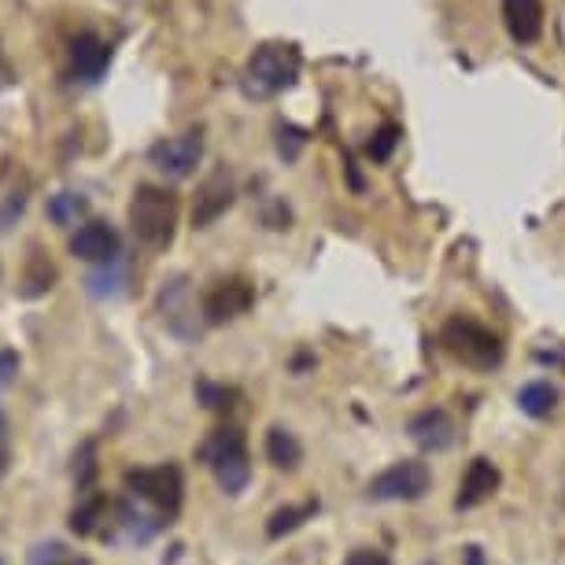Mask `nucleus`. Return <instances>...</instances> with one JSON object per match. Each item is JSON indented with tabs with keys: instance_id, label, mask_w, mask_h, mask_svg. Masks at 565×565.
Listing matches in <instances>:
<instances>
[{
	"instance_id": "obj_15",
	"label": "nucleus",
	"mask_w": 565,
	"mask_h": 565,
	"mask_svg": "<svg viewBox=\"0 0 565 565\" xmlns=\"http://www.w3.org/2000/svg\"><path fill=\"white\" fill-rule=\"evenodd\" d=\"M115 518H119L122 536L130 543H152L156 532L167 525L159 510H145L141 499H134V495H126V499L115 503Z\"/></svg>"
},
{
	"instance_id": "obj_8",
	"label": "nucleus",
	"mask_w": 565,
	"mask_h": 565,
	"mask_svg": "<svg viewBox=\"0 0 565 565\" xmlns=\"http://www.w3.org/2000/svg\"><path fill=\"white\" fill-rule=\"evenodd\" d=\"M200 159H204V134L200 130H189L181 137H167V141H156L152 148H148V163L170 181L189 178L200 167Z\"/></svg>"
},
{
	"instance_id": "obj_25",
	"label": "nucleus",
	"mask_w": 565,
	"mask_h": 565,
	"mask_svg": "<svg viewBox=\"0 0 565 565\" xmlns=\"http://www.w3.org/2000/svg\"><path fill=\"white\" fill-rule=\"evenodd\" d=\"M196 399L204 403L207 411H230L233 399H237V392L226 388V385H215V381H196Z\"/></svg>"
},
{
	"instance_id": "obj_16",
	"label": "nucleus",
	"mask_w": 565,
	"mask_h": 565,
	"mask_svg": "<svg viewBox=\"0 0 565 565\" xmlns=\"http://www.w3.org/2000/svg\"><path fill=\"white\" fill-rule=\"evenodd\" d=\"M507 30L518 45H532L543 34V4L540 0H503Z\"/></svg>"
},
{
	"instance_id": "obj_18",
	"label": "nucleus",
	"mask_w": 565,
	"mask_h": 565,
	"mask_svg": "<svg viewBox=\"0 0 565 565\" xmlns=\"http://www.w3.org/2000/svg\"><path fill=\"white\" fill-rule=\"evenodd\" d=\"M318 510H322V503L318 499H307V503H296V507H281V510H274L270 521H266V536L270 540H281V536H289V532L296 529H303L307 521H311Z\"/></svg>"
},
{
	"instance_id": "obj_24",
	"label": "nucleus",
	"mask_w": 565,
	"mask_h": 565,
	"mask_svg": "<svg viewBox=\"0 0 565 565\" xmlns=\"http://www.w3.org/2000/svg\"><path fill=\"white\" fill-rule=\"evenodd\" d=\"M30 565H93L82 554H67L63 543H41V547L30 554Z\"/></svg>"
},
{
	"instance_id": "obj_21",
	"label": "nucleus",
	"mask_w": 565,
	"mask_h": 565,
	"mask_svg": "<svg viewBox=\"0 0 565 565\" xmlns=\"http://www.w3.org/2000/svg\"><path fill=\"white\" fill-rule=\"evenodd\" d=\"M104 514H108V495L89 492L78 507L71 510V532L74 536H93L97 525L104 521Z\"/></svg>"
},
{
	"instance_id": "obj_29",
	"label": "nucleus",
	"mask_w": 565,
	"mask_h": 565,
	"mask_svg": "<svg viewBox=\"0 0 565 565\" xmlns=\"http://www.w3.org/2000/svg\"><path fill=\"white\" fill-rule=\"evenodd\" d=\"M344 565H392L388 562V554H381V551H373V547H359V551H351Z\"/></svg>"
},
{
	"instance_id": "obj_1",
	"label": "nucleus",
	"mask_w": 565,
	"mask_h": 565,
	"mask_svg": "<svg viewBox=\"0 0 565 565\" xmlns=\"http://www.w3.org/2000/svg\"><path fill=\"white\" fill-rule=\"evenodd\" d=\"M300 78V49L281 45V41H266L252 52V60L244 63L241 89L252 100H270L277 93L292 89Z\"/></svg>"
},
{
	"instance_id": "obj_33",
	"label": "nucleus",
	"mask_w": 565,
	"mask_h": 565,
	"mask_svg": "<svg viewBox=\"0 0 565 565\" xmlns=\"http://www.w3.org/2000/svg\"><path fill=\"white\" fill-rule=\"evenodd\" d=\"M0 565H4V562H0Z\"/></svg>"
},
{
	"instance_id": "obj_32",
	"label": "nucleus",
	"mask_w": 565,
	"mask_h": 565,
	"mask_svg": "<svg viewBox=\"0 0 565 565\" xmlns=\"http://www.w3.org/2000/svg\"><path fill=\"white\" fill-rule=\"evenodd\" d=\"M425 565H436V562H425Z\"/></svg>"
},
{
	"instance_id": "obj_7",
	"label": "nucleus",
	"mask_w": 565,
	"mask_h": 565,
	"mask_svg": "<svg viewBox=\"0 0 565 565\" xmlns=\"http://www.w3.org/2000/svg\"><path fill=\"white\" fill-rule=\"evenodd\" d=\"M159 318H163V326L178 340L193 344L200 337V311L193 300V285H189L185 274H170L167 281L159 285Z\"/></svg>"
},
{
	"instance_id": "obj_6",
	"label": "nucleus",
	"mask_w": 565,
	"mask_h": 565,
	"mask_svg": "<svg viewBox=\"0 0 565 565\" xmlns=\"http://www.w3.org/2000/svg\"><path fill=\"white\" fill-rule=\"evenodd\" d=\"M433 484V473L425 462H414V458H403V462L388 466L385 473H377L366 488V495L373 503H418L425 499Z\"/></svg>"
},
{
	"instance_id": "obj_12",
	"label": "nucleus",
	"mask_w": 565,
	"mask_h": 565,
	"mask_svg": "<svg viewBox=\"0 0 565 565\" xmlns=\"http://www.w3.org/2000/svg\"><path fill=\"white\" fill-rule=\"evenodd\" d=\"M499 466L492 462V458H473V462L466 466V473H462V481H458V495H455V507L458 510H473V507H481L488 503L495 492H499Z\"/></svg>"
},
{
	"instance_id": "obj_3",
	"label": "nucleus",
	"mask_w": 565,
	"mask_h": 565,
	"mask_svg": "<svg viewBox=\"0 0 565 565\" xmlns=\"http://www.w3.org/2000/svg\"><path fill=\"white\" fill-rule=\"evenodd\" d=\"M200 462L215 473L218 488L226 495H241L252 481V462H248V440L237 425H222L200 444Z\"/></svg>"
},
{
	"instance_id": "obj_23",
	"label": "nucleus",
	"mask_w": 565,
	"mask_h": 565,
	"mask_svg": "<svg viewBox=\"0 0 565 565\" xmlns=\"http://www.w3.org/2000/svg\"><path fill=\"white\" fill-rule=\"evenodd\" d=\"M74 481H78L82 492H93V481H97V444L93 440H85L74 451Z\"/></svg>"
},
{
	"instance_id": "obj_22",
	"label": "nucleus",
	"mask_w": 565,
	"mask_h": 565,
	"mask_svg": "<svg viewBox=\"0 0 565 565\" xmlns=\"http://www.w3.org/2000/svg\"><path fill=\"white\" fill-rule=\"evenodd\" d=\"M85 211H89V200H85L82 193L49 196V218L56 222V226H74L78 218H85Z\"/></svg>"
},
{
	"instance_id": "obj_14",
	"label": "nucleus",
	"mask_w": 565,
	"mask_h": 565,
	"mask_svg": "<svg viewBox=\"0 0 565 565\" xmlns=\"http://www.w3.org/2000/svg\"><path fill=\"white\" fill-rule=\"evenodd\" d=\"M233 204V178L226 167H218L196 193V204H193V226L196 230H207L211 222L222 218Z\"/></svg>"
},
{
	"instance_id": "obj_9",
	"label": "nucleus",
	"mask_w": 565,
	"mask_h": 565,
	"mask_svg": "<svg viewBox=\"0 0 565 565\" xmlns=\"http://www.w3.org/2000/svg\"><path fill=\"white\" fill-rule=\"evenodd\" d=\"M111 41H104L100 34H93V30H85V34H78L71 41V52H67V74L74 82L82 85H97L104 74H108L111 67Z\"/></svg>"
},
{
	"instance_id": "obj_17",
	"label": "nucleus",
	"mask_w": 565,
	"mask_h": 565,
	"mask_svg": "<svg viewBox=\"0 0 565 565\" xmlns=\"http://www.w3.org/2000/svg\"><path fill=\"white\" fill-rule=\"evenodd\" d=\"M126 285H130V270H126L122 255L115 263H104L97 270H89V277H85V292H89L93 300H119L126 292Z\"/></svg>"
},
{
	"instance_id": "obj_13",
	"label": "nucleus",
	"mask_w": 565,
	"mask_h": 565,
	"mask_svg": "<svg viewBox=\"0 0 565 565\" xmlns=\"http://www.w3.org/2000/svg\"><path fill=\"white\" fill-rule=\"evenodd\" d=\"M407 436L425 455H440L455 444V422L444 407H429V411L414 414L407 425Z\"/></svg>"
},
{
	"instance_id": "obj_2",
	"label": "nucleus",
	"mask_w": 565,
	"mask_h": 565,
	"mask_svg": "<svg viewBox=\"0 0 565 565\" xmlns=\"http://www.w3.org/2000/svg\"><path fill=\"white\" fill-rule=\"evenodd\" d=\"M134 237L156 252H167L178 233V196L163 185H137L130 200Z\"/></svg>"
},
{
	"instance_id": "obj_5",
	"label": "nucleus",
	"mask_w": 565,
	"mask_h": 565,
	"mask_svg": "<svg viewBox=\"0 0 565 565\" xmlns=\"http://www.w3.org/2000/svg\"><path fill=\"white\" fill-rule=\"evenodd\" d=\"M126 492L141 503L156 507L163 521L178 518L181 510V495H185V481H181V469L178 466H152V469H126Z\"/></svg>"
},
{
	"instance_id": "obj_4",
	"label": "nucleus",
	"mask_w": 565,
	"mask_h": 565,
	"mask_svg": "<svg viewBox=\"0 0 565 565\" xmlns=\"http://www.w3.org/2000/svg\"><path fill=\"white\" fill-rule=\"evenodd\" d=\"M440 344L447 348V355H455L458 362L473 370H495L503 362V340H499L492 329L473 322V318H451L440 329Z\"/></svg>"
},
{
	"instance_id": "obj_11",
	"label": "nucleus",
	"mask_w": 565,
	"mask_h": 565,
	"mask_svg": "<svg viewBox=\"0 0 565 565\" xmlns=\"http://www.w3.org/2000/svg\"><path fill=\"white\" fill-rule=\"evenodd\" d=\"M255 300V289L241 277H230V281H215V289H207L204 296V322L207 326H222V322H233L237 315H244Z\"/></svg>"
},
{
	"instance_id": "obj_19",
	"label": "nucleus",
	"mask_w": 565,
	"mask_h": 565,
	"mask_svg": "<svg viewBox=\"0 0 565 565\" xmlns=\"http://www.w3.org/2000/svg\"><path fill=\"white\" fill-rule=\"evenodd\" d=\"M518 407L529 418H551L554 407H558V388L551 381H529L525 388L518 392Z\"/></svg>"
},
{
	"instance_id": "obj_31",
	"label": "nucleus",
	"mask_w": 565,
	"mask_h": 565,
	"mask_svg": "<svg viewBox=\"0 0 565 565\" xmlns=\"http://www.w3.org/2000/svg\"><path fill=\"white\" fill-rule=\"evenodd\" d=\"M462 565H488L484 562V551L477 547V543H469V547L462 551Z\"/></svg>"
},
{
	"instance_id": "obj_26",
	"label": "nucleus",
	"mask_w": 565,
	"mask_h": 565,
	"mask_svg": "<svg viewBox=\"0 0 565 565\" xmlns=\"http://www.w3.org/2000/svg\"><path fill=\"white\" fill-rule=\"evenodd\" d=\"M399 137H403V130L396 122H385L381 126L377 134H373V141H370V159L373 163H385V159H392V152H396V145H399Z\"/></svg>"
},
{
	"instance_id": "obj_10",
	"label": "nucleus",
	"mask_w": 565,
	"mask_h": 565,
	"mask_svg": "<svg viewBox=\"0 0 565 565\" xmlns=\"http://www.w3.org/2000/svg\"><path fill=\"white\" fill-rule=\"evenodd\" d=\"M71 252L78 255L82 263H93V266H104V263H115L122 255V237L111 222H85L78 226V233L71 237Z\"/></svg>"
},
{
	"instance_id": "obj_27",
	"label": "nucleus",
	"mask_w": 565,
	"mask_h": 565,
	"mask_svg": "<svg viewBox=\"0 0 565 565\" xmlns=\"http://www.w3.org/2000/svg\"><path fill=\"white\" fill-rule=\"evenodd\" d=\"M52 281H56V270H52L49 263L34 259V274L26 277V289H23V296H41L45 289H52Z\"/></svg>"
},
{
	"instance_id": "obj_28",
	"label": "nucleus",
	"mask_w": 565,
	"mask_h": 565,
	"mask_svg": "<svg viewBox=\"0 0 565 565\" xmlns=\"http://www.w3.org/2000/svg\"><path fill=\"white\" fill-rule=\"evenodd\" d=\"M8 469H12V422L0 411V481L8 477Z\"/></svg>"
},
{
	"instance_id": "obj_20",
	"label": "nucleus",
	"mask_w": 565,
	"mask_h": 565,
	"mask_svg": "<svg viewBox=\"0 0 565 565\" xmlns=\"http://www.w3.org/2000/svg\"><path fill=\"white\" fill-rule=\"evenodd\" d=\"M266 458H270L277 469H296V466H300V458H303V447L289 429L274 425V429L266 433Z\"/></svg>"
},
{
	"instance_id": "obj_30",
	"label": "nucleus",
	"mask_w": 565,
	"mask_h": 565,
	"mask_svg": "<svg viewBox=\"0 0 565 565\" xmlns=\"http://www.w3.org/2000/svg\"><path fill=\"white\" fill-rule=\"evenodd\" d=\"M15 370H19V359L12 355V351H0V385H8Z\"/></svg>"
}]
</instances>
